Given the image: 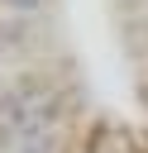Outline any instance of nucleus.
Instances as JSON below:
<instances>
[{
    "label": "nucleus",
    "instance_id": "1",
    "mask_svg": "<svg viewBox=\"0 0 148 153\" xmlns=\"http://www.w3.org/2000/svg\"><path fill=\"white\" fill-rule=\"evenodd\" d=\"M62 120V96L43 76H14L0 91V148H14L29 134H48Z\"/></svg>",
    "mask_w": 148,
    "mask_h": 153
},
{
    "label": "nucleus",
    "instance_id": "2",
    "mask_svg": "<svg viewBox=\"0 0 148 153\" xmlns=\"http://www.w3.org/2000/svg\"><path fill=\"white\" fill-rule=\"evenodd\" d=\"M5 153H57V129H48V134H29V139H19V143L5 148Z\"/></svg>",
    "mask_w": 148,
    "mask_h": 153
},
{
    "label": "nucleus",
    "instance_id": "3",
    "mask_svg": "<svg viewBox=\"0 0 148 153\" xmlns=\"http://www.w3.org/2000/svg\"><path fill=\"white\" fill-rule=\"evenodd\" d=\"M0 5H5L10 14H43L53 0H0Z\"/></svg>",
    "mask_w": 148,
    "mask_h": 153
},
{
    "label": "nucleus",
    "instance_id": "4",
    "mask_svg": "<svg viewBox=\"0 0 148 153\" xmlns=\"http://www.w3.org/2000/svg\"><path fill=\"white\" fill-rule=\"evenodd\" d=\"M138 105H143V110H148V81H143V86H138Z\"/></svg>",
    "mask_w": 148,
    "mask_h": 153
}]
</instances>
